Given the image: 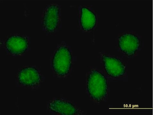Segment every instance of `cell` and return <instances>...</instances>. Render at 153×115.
Masks as SVG:
<instances>
[{"label": "cell", "instance_id": "1", "mask_svg": "<svg viewBox=\"0 0 153 115\" xmlns=\"http://www.w3.org/2000/svg\"><path fill=\"white\" fill-rule=\"evenodd\" d=\"M87 91L90 97L94 101L101 102L107 96V79L101 72L93 69L89 73L87 78Z\"/></svg>", "mask_w": 153, "mask_h": 115}, {"label": "cell", "instance_id": "2", "mask_svg": "<svg viewBox=\"0 0 153 115\" xmlns=\"http://www.w3.org/2000/svg\"><path fill=\"white\" fill-rule=\"evenodd\" d=\"M72 62V56L69 48L65 44L58 46L54 54L52 68L56 76L64 77L70 73Z\"/></svg>", "mask_w": 153, "mask_h": 115}, {"label": "cell", "instance_id": "3", "mask_svg": "<svg viewBox=\"0 0 153 115\" xmlns=\"http://www.w3.org/2000/svg\"><path fill=\"white\" fill-rule=\"evenodd\" d=\"M60 19L59 6L55 4L48 5L42 14V24L44 30L48 33H54L59 28Z\"/></svg>", "mask_w": 153, "mask_h": 115}, {"label": "cell", "instance_id": "4", "mask_svg": "<svg viewBox=\"0 0 153 115\" xmlns=\"http://www.w3.org/2000/svg\"><path fill=\"white\" fill-rule=\"evenodd\" d=\"M118 45L120 51L124 55L128 57H132L140 49L141 41L136 35L125 33L119 36Z\"/></svg>", "mask_w": 153, "mask_h": 115}, {"label": "cell", "instance_id": "5", "mask_svg": "<svg viewBox=\"0 0 153 115\" xmlns=\"http://www.w3.org/2000/svg\"><path fill=\"white\" fill-rule=\"evenodd\" d=\"M102 61L106 73L111 77H120L125 74V65L118 58L104 54L102 56Z\"/></svg>", "mask_w": 153, "mask_h": 115}, {"label": "cell", "instance_id": "6", "mask_svg": "<svg viewBox=\"0 0 153 115\" xmlns=\"http://www.w3.org/2000/svg\"><path fill=\"white\" fill-rule=\"evenodd\" d=\"M17 78L18 82L22 86L32 87L38 86L41 81V76L38 70L34 67H29L21 69Z\"/></svg>", "mask_w": 153, "mask_h": 115}, {"label": "cell", "instance_id": "7", "mask_svg": "<svg viewBox=\"0 0 153 115\" xmlns=\"http://www.w3.org/2000/svg\"><path fill=\"white\" fill-rule=\"evenodd\" d=\"M29 45L28 39L26 37L12 35L8 37L5 41L6 50L10 54L19 56L24 54L27 50Z\"/></svg>", "mask_w": 153, "mask_h": 115}, {"label": "cell", "instance_id": "8", "mask_svg": "<svg viewBox=\"0 0 153 115\" xmlns=\"http://www.w3.org/2000/svg\"><path fill=\"white\" fill-rule=\"evenodd\" d=\"M48 108L53 113L61 115H76L79 114L78 109L69 102L55 99L49 103Z\"/></svg>", "mask_w": 153, "mask_h": 115}, {"label": "cell", "instance_id": "9", "mask_svg": "<svg viewBox=\"0 0 153 115\" xmlns=\"http://www.w3.org/2000/svg\"><path fill=\"white\" fill-rule=\"evenodd\" d=\"M79 23L81 28L85 31L92 30L95 28L97 23V18L95 13L86 7H81Z\"/></svg>", "mask_w": 153, "mask_h": 115}]
</instances>
